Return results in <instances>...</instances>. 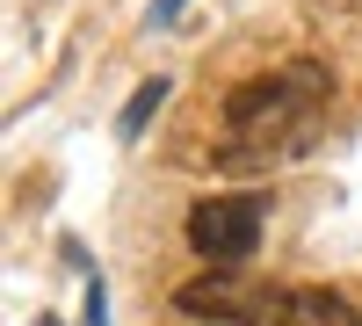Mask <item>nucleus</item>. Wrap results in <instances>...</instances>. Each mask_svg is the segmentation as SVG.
Wrapping results in <instances>:
<instances>
[{"mask_svg":"<svg viewBox=\"0 0 362 326\" xmlns=\"http://www.w3.org/2000/svg\"><path fill=\"white\" fill-rule=\"evenodd\" d=\"M268 326H362V319H355V305L341 298V290L297 283V290H283V305L268 312Z\"/></svg>","mask_w":362,"mask_h":326,"instance_id":"nucleus-4","label":"nucleus"},{"mask_svg":"<svg viewBox=\"0 0 362 326\" xmlns=\"http://www.w3.org/2000/svg\"><path fill=\"white\" fill-rule=\"evenodd\" d=\"M37 326H58V319H37Z\"/></svg>","mask_w":362,"mask_h":326,"instance_id":"nucleus-7","label":"nucleus"},{"mask_svg":"<svg viewBox=\"0 0 362 326\" xmlns=\"http://www.w3.org/2000/svg\"><path fill=\"white\" fill-rule=\"evenodd\" d=\"M167 95H174V87H167V80H145V87H138V95L124 102V116H116V138H124V145H131V138H138L145 124H153V109H160Z\"/></svg>","mask_w":362,"mask_h":326,"instance_id":"nucleus-5","label":"nucleus"},{"mask_svg":"<svg viewBox=\"0 0 362 326\" xmlns=\"http://www.w3.org/2000/svg\"><path fill=\"white\" fill-rule=\"evenodd\" d=\"M261 225H268V196L261 189H232V196L189 203V247L210 261V269H232V276L254 261Z\"/></svg>","mask_w":362,"mask_h":326,"instance_id":"nucleus-2","label":"nucleus"},{"mask_svg":"<svg viewBox=\"0 0 362 326\" xmlns=\"http://www.w3.org/2000/svg\"><path fill=\"white\" fill-rule=\"evenodd\" d=\"M181 8H189V0H153V29H167V22H174Z\"/></svg>","mask_w":362,"mask_h":326,"instance_id":"nucleus-6","label":"nucleus"},{"mask_svg":"<svg viewBox=\"0 0 362 326\" xmlns=\"http://www.w3.org/2000/svg\"><path fill=\"white\" fill-rule=\"evenodd\" d=\"M326 80L319 58H290V66L261 73L225 95V138H218V167H276V160H305L312 138L326 124Z\"/></svg>","mask_w":362,"mask_h":326,"instance_id":"nucleus-1","label":"nucleus"},{"mask_svg":"<svg viewBox=\"0 0 362 326\" xmlns=\"http://www.w3.org/2000/svg\"><path fill=\"white\" fill-rule=\"evenodd\" d=\"M174 305L189 312V319H218V326H268V312L283 305V290H254L247 276L210 269L203 283H181V290H174Z\"/></svg>","mask_w":362,"mask_h":326,"instance_id":"nucleus-3","label":"nucleus"}]
</instances>
